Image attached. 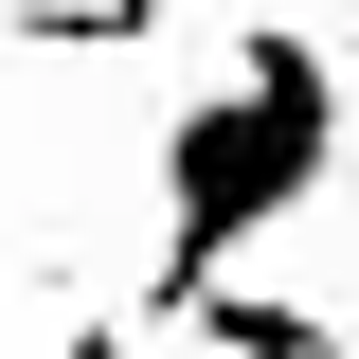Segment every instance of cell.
I'll return each instance as SVG.
<instances>
[{"instance_id":"obj_2","label":"cell","mask_w":359,"mask_h":359,"mask_svg":"<svg viewBox=\"0 0 359 359\" xmlns=\"http://www.w3.org/2000/svg\"><path fill=\"white\" fill-rule=\"evenodd\" d=\"M180 341H198V359H341V323H323V306H269V287H198Z\"/></svg>"},{"instance_id":"obj_1","label":"cell","mask_w":359,"mask_h":359,"mask_svg":"<svg viewBox=\"0 0 359 359\" xmlns=\"http://www.w3.org/2000/svg\"><path fill=\"white\" fill-rule=\"evenodd\" d=\"M323 162H341V72H323V36H233L216 90H180L162 108V252H144V323L180 341V306L198 287H233V252H252L269 216H306Z\"/></svg>"},{"instance_id":"obj_3","label":"cell","mask_w":359,"mask_h":359,"mask_svg":"<svg viewBox=\"0 0 359 359\" xmlns=\"http://www.w3.org/2000/svg\"><path fill=\"white\" fill-rule=\"evenodd\" d=\"M72 359H162V341H144V323H72Z\"/></svg>"}]
</instances>
